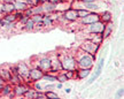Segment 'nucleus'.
Returning <instances> with one entry per match:
<instances>
[{"label":"nucleus","mask_w":124,"mask_h":99,"mask_svg":"<svg viewBox=\"0 0 124 99\" xmlns=\"http://www.w3.org/2000/svg\"><path fill=\"white\" fill-rule=\"evenodd\" d=\"M35 27H36V23L33 22V20L31 17H29V20L23 24V28H24L25 31H33V30H35Z\"/></svg>","instance_id":"6ab92c4d"},{"label":"nucleus","mask_w":124,"mask_h":99,"mask_svg":"<svg viewBox=\"0 0 124 99\" xmlns=\"http://www.w3.org/2000/svg\"><path fill=\"white\" fill-rule=\"evenodd\" d=\"M0 95L4 96V97H12L13 95V86L10 85V84H6L5 83L4 86H2V89H1V91H0Z\"/></svg>","instance_id":"2eb2a0df"},{"label":"nucleus","mask_w":124,"mask_h":99,"mask_svg":"<svg viewBox=\"0 0 124 99\" xmlns=\"http://www.w3.org/2000/svg\"><path fill=\"white\" fill-rule=\"evenodd\" d=\"M0 27H1V22H0Z\"/></svg>","instance_id":"79ce46f5"},{"label":"nucleus","mask_w":124,"mask_h":99,"mask_svg":"<svg viewBox=\"0 0 124 99\" xmlns=\"http://www.w3.org/2000/svg\"><path fill=\"white\" fill-rule=\"evenodd\" d=\"M35 83V90L36 91H43V86L40 85V84H38L37 82H33Z\"/></svg>","instance_id":"72a5a7b5"},{"label":"nucleus","mask_w":124,"mask_h":99,"mask_svg":"<svg viewBox=\"0 0 124 99\" xmlns=\"http://www.w3.org/2000/svg\"><path fill=\"white\" fill-rule=\"evenodd\" d=\"M10 76H12V72H10L9 68L0 67V77H1L5 82H9Z\"/></svg>","instance_id":"dca6fc26"},{"label":"nucleus","mask_w":124,"mask_h":99,"mask_svg":"<svg viewBox=\"0 0 124 99\" xmlns=\"http://www.w3.org/2000/svg\"><path fill=\"white\" fill-rule=\"evenodd\" d=\"M2 15H4V14H2V13H1V12H0V18L2 17Z\"/></svg>","instance_id":"a19ab883"},{"label":"nucleus","mask_w":124,"mask_h":99,"mask_svg":"<svg viewBox=\"0 0 124 99\" xmlns=\"http://www.w3.org/2000/svg\"><path fill=\"white\" fill-rule=\"evenodd\" d=\"M45 73L40 69V68H38L37 66L33 68H30V72H29V80L30 81L29 82H38L40 81L41 78H43V76H44Z\"/></svg>","instance_id":"20e7f679"},{"label":"nucleus","mask_w":124,"mask_h":99,"mask_svg":"<svg viewBox=\"0 0 124 99\" xmlns=\"http://www.w3.org/2000/svg\"><path fill=\"white\" fill-rule=\"evenodd\" d=\"M0 12L2 14L7 13H13L15 12V7H14V2H1L0 4Z\"/></svg>","instance_id":"4468645a"},{"label":"nucleus","mask_w":124,"mask_h":99,"mask_svg":"<svg viewBox=\"0 0 124 99\" xmlns=\"http://www.w3.org/2000/svg\"><path fill=\"white\" fill-rule=\"evenodd\" d=\"M48 1H51V2H53V4H55V5H59L60 2H62L61 0H48Z\"/></svg>","instance_id":"f704fd0d"},{"label":"nucleus","mask_w":124,"mask_h":99,"mask_svg":"<svg viewBox=\"0 0 124 99\" xmlns=\"http://www.w3.org/2000/svg\"><path fill=\"white\" fill-rule=\"evenodd\" d=\"M44 89H45L44 91H46V90H53L54 91V89H55V84H47Z\"/></svg>","instance_id":"473e14b6"},{"label":"nucleus","mask_w":124,"mask_h":99,"mask_svg":"<svg viewBox=\"0 0 124 99\" xmlns=\"http://www.w3.org/2000/svg\"><path fill=\"white\" fill-rule=\"evenodd\" d=\"M9 82L12 83V84H18V83H22V77L20 76L18 74H12V76H10V80Z\"/></svg>","instance_id":"b1692460"},{"label":"nucleus","mask_w":124,"mask_h":99,"mask_svg":"<svg viewBox=\"0 0 124 99\" xmlns=\"http://www.w3.org/2000/svg\"><path fill=\"white\" fill-rule=\"evenodd\" d=\"M62 85H63V84H62V83H60V82H59L58 84L55 85V88H58V89H62Z\"/></svg>","instance_id":"c9c22d12"},{"label":"nucleus","mask_w":124,"mask_h":99,"mask_svg":"<svg viewBox=\"0 0 124 99\" xmlns=\"http://www.w3.org/2000/svg\"><path fill=\"white\" fill-rule=\"evenodd\" d=\"M94 1H99V0H94Z\"/></svg>","instance_id":"37998d69"},{"label":"nucleus","mask_w":124,"mask_h":99,"mask_svg":"<svg viewBox=\"0 0 124 99\" xmlns=\"http://www.w3.org/2000/svg\"><path fill=\"white\" fill-rule=\"evenodd\" d=\"M76 76L77 78H79V80H83L85 77H87L90 75V73H91V69H82V68H78V69H76Z\"/></svg>","instance_id":"f3484780"},{"label":"nucleus","mask_w":124,"mask_h":99,"mask_svg":"<svg viewBox=\"0 0 124 99\" xmlns=\"http://www.w3.org/2000/svg\"><path fill=\"white\" fill-rule=\"evenodd\" d=\"M2 18H4V20H6V21H7V22H9V23L16 22V21H17V16H16L15 12H13V13L4 14V15H2Z\"/></svg>","instance_id":"4be33fe9"},{"label":"nucleus","mask_w":124,"mask_h":99,"mask_svg":"<svg viewBox=\"0 0 124 99\" xmlns=\"http://www.w3.org/2000/svg\"><path fill=\"white\" fill-rule=\"evenodd\" d=\"M62 70H76L77 69V61L74 55L67 54L61 59Z\"/></svg>","instance_id":"f03ea898"},{"label":"nucleus","mask_w":124,"mask_h":99,"mask_svg":"<svg viewBox=\"0 0 124 99\" xmlns=\"http://www.w3.org/2000/svg\"><path fill=\"white\" fill-rule=\"evenodd\" d=\"M43 17H44V14H35V15H32L31 18L33 20V22L35 23H39L43 21Z\"/></svg>","instance_id":"c756f323"},{"label":"nucleus","mask_w":124,"mask_h":99,"mask_svg":"<svg viewBox=\"0 0 124 99\" xmlns=\"http://www.w3.org/2000/svg\"><path fill=\"white\" fill-rule=\"evenodd\" d=\"M28 20H29V16H25V15H24V16H22L21 18H18V22H20V23H21V24L23 25V24L27 22Z\"/></svg>","instance_id":"7c9ffc66"},{"label":"nucleus","mask_w":124,"mask_h":99,"mask_svg":"<svg viewBox=\"0 0 124 99\" xmlns=\"http://www.w3.org/2000/svg\"><path fill=\"white\" fill-rule=\"evenodd\" d=\"M62 17L64 18L66 21H68V22H75V21H77L79 18L78 14H77V9L75 8H69L64 10L63 14H62Z\"/></svg>","instance_id":"423d86ee"},{"label":"nucleus","mask_w":124,"mask_h":99,"mask_svg":"<svg viewBox=\"0 0 124 99\" xmlns=\"http://www.w3.org/2000/svg\"><path fill=\"white\" fill-rule=\"evenodd\" d=\"M99 46H100V44H97V43H94V41H90L84 43V45L80 46V50L86 52V53H90V54H92V55H94V54L98 52Z\"/></svg>","instance_id":"39448f33"},{"label":"nucleus","mask_w":124,"mask_h":99,"mask_svg":"<svg viewBox=\"0 0 124 99\" xmlns=\"http://www.w3.org/2000/svg\"><path fill=\"white\" fill-rule=\"evenodd\" d=\"M62 2H67V1H70V0H61Z\"/></svg>","instance_id":"ea45409f"},{"label":"nucleus","mask_w":124,"mask_h":99,"mask_svg":"<svg viewBox=\"0 0 124 99\" xmlns=\"http://www.w3.org/2000/svg\"><path fill=\"white\" fill-rule=\"evenodd\" d=\"M17 66V73L18 75L22 77V78H25V80H29V72H30V67L28 66L27 63L24 62H20Z\"/></svg>","instance_id":"9d476101"},{"label":"nucleus","mask_w":124,"mask_h":99,"mask_svg":"<svg viewBox=\"0 0 124 99\" xmlns=\"http://www.w3.org/2000/svg\"><path fill=\"white\" fill-rule=\"evenodd\" d=\"M111 31H113V24H111L110 22H109V23H106V27H105V30H103V32L101 33L102 39H106L107 37H109V36H110Z\"/></svg>","instance_id":"aec40b11"},{"label":"nucleus","mask_w":124,"mask_h":99,"mask_svg":"<svg viewBox=\"0 0 124 99\" xmlns=\"http://www.w3.org/2000/svg\"><path fill=\"white\" fill-rule=\"evenodd\" d=\"M106 27V23H103L102 21H97V22L89 24V32L92 35H101Z\"/></svg>","instance_id":"7ed1b4c3"},{"label":"nucleus","mask_w":124,"mask_h":99,"mask_svg":"<svg viewBox=\"0 0 124 99\" xmlns=\"http://www.w3.org/2000/svg\"><path fill=\"white\" fill-rule=\"evenodd\" d=\"M111 18H113V15H111V13L110 12H108V10L103 12V13L100 15V21H102L103 23L111 22Z\"/></svg>","instance_id":"412c9836"},{"label":"nucleus","mask_w":124,"mask_h":99,"mask_svg":"<svg viewBox=\"0 0 124 99\" xmlns=\"http://www.w3.org/2000/svg\"><path fill=\"white\" fill-rule=\"evenodd\" d=\"M45 96H46V98H49V99H58L59 98L58 93H55L53 90H46L45 91Z\"/></svg>","instance_id":"cd10ccee"},{"label":"nucleus","mask_w":124,"mask_h":99,"mask_svg":"<svg viewBox=\"0 0 124 99\" xmlns=\"http://www.w3.org/2000/svg\"><path fill=\"white\" fill-rule=\"evenodd\" d=\"M56 78H58V82H60V83H66L67 81H69L68 80V77H67L66 73H59L58 75H56Z\"/></svg>","instance_id":"a878e982"},{"label":"nucleus","mask_w":124,"mask_h":99,"mask_svg":"<svg viewBox=\"0 0 124 99\" xmlns=\"http://www.w3.org/2000/svg\"><path fill=\"white\" fill-rule=\"evenodd\" d=\"M103 62H105V61H103V58H102L101 60H100V62L98 63L97 69H95V73L93 74V76L89 80V82H87V84H92L93 82H94V81H95V80L98 78V77L100 76V74H101V72H102V68H103Z\"/></svg>","instance_id":"ddd939ff"},{"label":"nucleus","mask_w":124,"mask_h":99,"mask_svg":"<svg viewBox=\"0 0 124 99\" xmlns=\"http://www.w3.org/2000/svg\"><path fill=\"white\" fill-rule=\"evenodd\" d=\"M37 67L40 68L44 73H48L52 68V63H51V58L49 57H43L39 59Z\"/></svg>","instance_id":"0eeeda50"},{"label":"nucleus","mask_w":124,"mask_h":99,"mask_svg":"<svg viewBox=\"0 0 124 99\" xmlns=\"http://www.w3.org/2000/svg\"><path fill=\"white\" fill-rule=\"evenodd\" d=\"M43 25H44L45 28H48V27H52L53 25V20L49 17L48 14H46V15H44V17H43Z\"/></svg>","instance_id":"5701e85b"},{"label":"nucleus","mask_w":124,"mask_h":99,"mask_svg":"<svg viewBox=\"0 0 124 99\" xmlns=\"http://www.w3.org/2000/svg\"><path fill=\"white\" fill-rule=\"evenodd\" d=\"M45 1H48V0H39L40 4H43V2H45Z\"/></svg>","instance_id":"58836bf2"},{"label":"nucleus","mask_w":124,"mask_h":99,"mask_svg":"<svg viewBox=\"0 0 124 99\" xmlns=\"http://www.w3.org/2000/svg\"><path fill=\"white\" fill-rule=\"evenodd\" d=\"M14 7H15V10H17V12H24L27 8H29V5L27 2H24V1H18L16 0L15 2H14Z\"/></svg>","instance_id":"a211bd4d"},{"label":"nucleus","mask_w":124,"mask_h":99,"mask_svg":"<svg viewBox=\"0 0 124 99\" xmlns=\"http://www.w3.org/2000/svg\"><path fill=\"white\" fill-rule=\"evenodd\" d=\"M41 80H45V81H48V82H56L58 81L56 75H52L51 73H45Z\"/></svg>","instance_id":"393cba45"},{"label":"nucleus","mask_w":124,"mask_h":99,"mask_svg":"<svg viewBox=\"0 0 124 99\" xmlns=\"http://www.w3.org/2000/svg\"><path fill=\"white\" fill-rule=\"evenodd\" d=\"M89 13H90V10H87V9H85V8H78L77 9V14H78V17L79 18L85 17Z\"/></svg>","instance_id":"c85d7f7f"},{"label":"nucleus","mask_w":124,"mask_h":99,"mask_svg":"<svg viewBox=\"0 0 124 99\" xmlns=\"http://www.w3.org/2000/svg\"><path fill=\"white\" fill-rule=\"evenodd\" d=\"M28 90H29V88L25 84L18 83V84H15L13 86V95L16 96V97H23Z\"/></svg>","instance_id":"9b49d317"},{"label":"nucleus","mask_w":124,"mask_h":99,"mask_svg":"<svg viewBox=\"0 0 124 99\" xmlns=\"http://www.w3.org/2000/svg\"><path fill=\"white\" fill-rule=\"evenodd\" d=\"M82 20V24H84V25H89V24H92V23L97 22L100 20V14L98 13H94V12H90L85 17L80 18Z\"/></svg>","instance_id":"1a4fd4ad"},{"label":"nucleus","mask_w":124,"mask_h":99,"mask_svg":"<svg viewBox=\"0 0 124 99\" xmlns=\"http://www.w3.org/2000/svg\"><path fill=\"white\" fill-rule=\"evenodd\" d=\"M41 7H43V12L46 14H49V13H54V12H56V9H58V5L53 4V2H51V1H45L41 4Z\"/></svg>","instance_id":"f8f14e48"},{"label":"nucleus","mask_w":124,"mask_h":99,"mask_svg":"<svg viewBox=\"0 0 124 99\" xmlns=\"http://www.w3.org/2000/svg\"><path fill=\"white\" fill-rule=\"evenodd\" d=\"M76 61H77V68L91 69L93 67V65H94V55L84 52L79 58L76 59Z\"/></svg>","instance_id":"f257e3e1"},{"label":"nucleus","mask_w":124,"mask_h":99,"mask_svg":"<svg viewBox=\"0 0 124 99\" xmlns=\"http://www.w3.org/2000/svg\"><path fill=\"white\" fill-rule=\"evenodd\" d=\"M123 88H121V89H118V91H117V93H116V98H122L123 97Z\"/></svg>","instance_id":"2f4dec72"},{"label":"nucleus","mask_w":124,"mask_h":99,"mask_svg":"<svg viewBox=\"0 0 124 99\" xmlns=\"http://www.w3.org/2000/svg\"><path fill=\"white\" fill-rule=\"evenodd\" d=\"M51 58V63H52V68L48 73H58V72H61L62 70V66H61V60L59 59V57L56 54H53L49 57Z\"/></svg>","instance_id":"6e6552de"},{"label":"nucleus","mask_w":124,"mask_h":99,"mask_svg":"<svg viewBox=\"0 0 124 99\" xmlns=\"http://www.w3.org/2000/svg\"><path fill=\"white\" fill-rule=\"evenodd\" d=\"M67 92V93H70V91H71V89H66V90H64Z\"/></svg>","instance_id":"4c0bfd02"},{"label":"nucleus","mask_w":124,"mask_h":99,"mask_svg":"<svg viewBox=\"0 0 124 99\" xmlns=\"http://www.w3.org/2000/svg\"><path fill=\"white\" fill-rule=\"evenodd\" d=\"M4 2H15L16 0H2Z\"/></svg>","instance_id":"e433bc0d"},{"label":"nucleus","mask_w":124,"mask_h":99,"mask_svg":"<svg viewBox=\"0 0 124 99\" xmlns=\"http://www.w3.org/2000/svg\"><path fill=\"white\" fill-rule=\"evenodd\" d=\"M84 8L87 9V10H97L99 8V6L95 4V1L94 2H89V4H84Z\"/></svg>","instance_id":"bb28decb"}]
</instances>
